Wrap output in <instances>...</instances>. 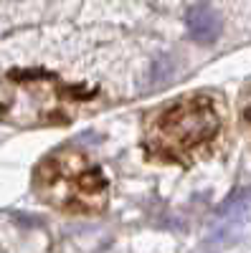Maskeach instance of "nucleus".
Instances as JSON below:
<instances>
[{"label": "nucleus", "instance_id": "1", "mask_svg": "<svg viewBox=\"0 0 251 253\" xmlns=\"http://www.w3.org/2000/svg\"><path fill=\"white\" fill-rule=\"evenodd\" d=\"M218 114L203 96L167 104L148 124V150L162 157H183L218 132Z\"/></svg>", "mask_w": 251, "mask_h": 253}, {"label": "nucleus", "instance_id": "2", "mask_svg": "<svg viewBox=\"0 0 251 253\" xmlns=\"http://www.w3.org/2000/svg\"><path fill=\"white\" fill-rule=\"evenodd\" d=\"M41 195L51 205L76 210V213H94L107 203V182L87 157L64 152L51 157L38 170Z\"/></svg>", "mask_w": 251, "mask_h": 253}, {"label": "nucleus", "instance_id": "3", "mask_svg": "<svg viewBox=\"0 0 251 253\" xmlns=\"http://www.w3.org/2000/svg\"><path fill=\"white\" fill-rule=\"evenodd\" d=\"M185 26H188V33L196 43H216L218 36H221V15L205 3H198L188 10L185 15Z\"/></svg>", "mask_w": 251, "mask_h": 253}]
</instances>
